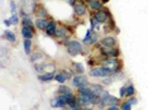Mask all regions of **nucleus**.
Wrapping results in <instances>:
<instances>
[{
  "label": "nucleus",
  "instance_id": "b1692460",
  "mask_svg": "<svg viewBox=\"0 0 148 110\" xmlns=\"http://www.w3.org/2000/svg\"><path fill=\"white\" fill-rule=\"evenodd\" d=\"M55 80L58 84H65V82L67 81V77H66V75L63 73L62 71H60L58 73H56V76H55Z\"/></svg>",
  "mask_w": 148,
  "mask_h": 110
},
{
  "label": "nucleus",
  "instance_id": "a211bd4d",
  "mask_svg": "<svg viewBox=\"0 0 148 110\" xmlns=\"http://www.w3.org/2000/svg\"><path fill=\"white\" fill-rule=\"evenodd\" d=\"M55 76H56V73L53 71L43 72V73H39L38 75V80L41 82H49V81H52V80H55Z\"/></svg>",
  "mask_w": 148,
  "mask_h": 110
},
{
  "label": "nucleus",
  "instance_id": "dca6fc26",
  "mask_svg": "<svg viewBox=\"0 0 148 110\" xmlns=\"http://www.w3.org/2000/svg\"><path fill=\"white\" fill-rule=\"evenodd\" d=\"M48 23H49V19H47V18H37L34 20L36 28L38 29V31H42V32H45L47 29Z\"/></svg>",
  "mask_w": 148,
  "mask_h": 110
},
{
  "label": "nucleus",
  "instance_id": "9b49d317",
  "mask_svg": "<svg viewBox=\"0 0 148 110\" xmlns=\"http://www.w3.org/2000/svg\"><path fill=\"white\" fill-rule=\"evenodd\" d=\"M51 106L55 109H65L67 106V98L66 95H61L58 94L56 98L52 99L51 101Z\"/></svg>",
  "mask_w": 148,
  "mask_h": 110
},
{
  "label": "nucleus",
  "instance_id": "0eeeda50",
  "mask_svg": "<svg viewBox=\"0 0 148 110\" xmlns=\"http://www.w3.org/2000/svg\"><path fill=\"white\" fill-rule=\"evenodd\" d=\"M92 16L96 19L100 24H105L113 18L112 16V13L108 8H103V9H99V10H95L92 12Z\"/></svg>",
  "mask_w": 148,
  "mask_h": 110
},
{
  "label": "nucleus",
  "instance_id": "2eb2a0df",
  "mask_svg": "<svg viewBox=\"0 0 148 110\" xmlns=\"http://www.w3.org/2000/svg\"><path fill=\"white\" fill-rule=\"evenodd\" d=\"M34 15H37V18H47V19H49V13H48V10H47L46 6L42 5V4H38V6H37V9H36Z\"/></svg>",
  "mask_w": 148,
  "mask_h": 110
},
{
  "label": "nucleus",
  "instance_id": "7c9ffc66",
  "mask_svg": "<svg viewBox=\"0 0 148 110\" xmlns=\"http://www.w3.org/2000/svg\"><path fill=\"white\" fill-rule=\"evenodd\" d=\"M132 106L133 105L127 100V101H124V102L120 104V110H130V109H132Z\"/></svg>",
  "mask_w": 148,
  "mask_h": 110
},
{
  "label": "nucleus",
  "instance_id": "1a4fd4ad",
  "mask_svg": "<svg viewBox=\"0 0 148 110\" xmlns=\"http://www.w3.org/2000/svg\"><path fill=\"white\" fill-rule=\"evenodd\" d=\"M97 41H99V34L92 31V29H87L86 31V36L84 37L82 39V43L85 46H92L95 44V43H97Z\"/></svg>",
  "mask_w": 148,
  "mask_h": 110
},
{
  "label": "nucleus",
  "instance_id": "f8f14e48",
  "mask_svg": "<svg viewBox=\"0 0 148 110\" xmlns=\"http://www.w3.org/2000/svg\"><path fill=\"white\" fill-rule=\"evenodd\" d=\"M100 51V55L103 57H119L120 56V49L118 47L114 48H97Z\"/></svg>",
  "mask_w": 148,
  "mask_h": 110
},
{
  "label": "nucleus",
  "instance_id": "cd10ccee",
  "mask_svg": "<svg viewBox=\"0 0 148 110\" xmlns=\"http://www.w3.org/2000/svg\"><path fill=\"white\" fill-rule=\"evenodd\" d=\"M47 67V65H43V63H34V71L38 73H43L45 72V68Z\"/></svg>",
  "mask_w": 148,
  "mask_h": 110
},
{
  "label": "nucleus",
  "instance_id": "aec40b11",
  "mask_svg": "<svg viewBox=\"0 0 148 110\" xmlns=\"http://www.w3.org/2000/svg\"><path fill=\"white\" fill-rule=\"evenodd\" d=\"M21 33H22V37H23L24 39H33V37H34V34H36L34 31H32V29L27 28V27H22Z\"/></svg>",
  "mask_w": 148,
  "mask_h": 110
},
{
  "label": "nucleus",
  "instance_id": "4c0bfd02",
  "mask_svg": "<svg viewBox=\"0 0 148 110\" xmlns=\"http://www.w3.org/2000/svg\"><path fill=\"white\" fill-rule=\"evenodd\" d=\"M76 1H77V0H66V3H67V4H69L70 6H73V5L76 4Z\"/></svg>",
  "mask_w": 148,
  "mask_h": 110
},
{
  "label": "nucleus",
  "instance_id": "f3484780",
  "mask_svg": "<svg viewBox=\"0 0 148 110\" xmlns=\"http://www.w3.org/2000/svg\"><path fill=\"white\" fill-rule=\"evenodd\" d=\"M21 23H22V27H27V28H29V29H32V31H34L36 32V24H34V22L32 20V18H31V15H28V16H23V18L21 19Z\"/></svg>",
  "mask_w": 148,
  "mask_h": 110
},
{
  "label": "nucleus",
  "instance_id": "f03ea898",
  "mask_svg": "<svg viewBox=\"0 0 148 110\" xmlns=\"http://www.w3.org/2000/svg\"><path fill=\"white\" fill-rule=\"evenodd\" d=\"M66 51L71 57H76L79 55H84L85 53V44L76 39H70L69 42L66 43Z\"/></svg>",
  "mask_w": 148,
  "mask_h": 110
},
{
  "label": "nucleus",
  "instance_id": "4468645a",
  "mask_svg": "<svg viewBox=\"0 0 148 110\" xmlns=\"http://www.w3.org/2000/svg\"><path fill=\"white\" fill-rule=\"evenodd\" d=\"M86 4H87V8L90 10L95 12V10H99V9H103L104 8V4L101 0H85Z\"/></svg>",
  "mask_w": 148,
  "mask_h": 110
},
{
  "label": "nucleus",
  "instance_id": "58836bf2",
  "mask_svg": "<svg viewBox=\"0 0 148 110\" xmlns=\"http://www.w3.org/2000/svg\"><path fill=\"white\" fill-rule=\"evenodd\" d=\"M101 1H103V4H104V5H105V4H108V3H109V1H110V0H101Z\"/></svg>",
  "mask_w": 148,
  "mask_h": 110
},
{
  "label": "nucleus",
  "instance_id": "5701e85b",
  "mask_svg": "<svg viewBox=\"0 0 148 110\" xmlns=\"http://www.w3.org/2000/svg\"><path fill=\"white\" fill-rule=\"evenodd\" d=\"M89 86H90V89H91L97 96H99L104 91V90H105L103 87V85H100V84H89Z\"/></svg>",
  "mask_w": 148,
  "mask_h": 110
},
{
  "label": "nucleus",
  "instance_id": "412c9836",
  "mask_svg": "<svg viewBox=\"0 0 148 110\" xmlns=\"http://www.w3.org/2000/svg\"><path fill=\"white\" fill-rule=\"evenodd\" d=\"M32 46H33L32 39H24V41H23V48H24V53L28 56V57L32 55Z\"/></svg>",
  "mask_w": 148,
  "mask_h": 110
},
{
  "label": "nucleus",
  "instance_id": "c9c22d12",
  "mask_svg": "<svg viewBox=\"0 0 148 110\" xmlns=\"http://www.w3.org/2000/svg\"><path fill=\"white\" fill-rule=\"evenodd\" d=\"M108 109H109V110H120V105L113 104V105H109V106H108Z\"/></svg>",
  "mask_w": 148,
  "mask_h": 110
},
{
  "label": "nucleus",
  "instance_id": "a878e982",
  "mask_svg": "<svg viewBox=\"0 0 148 110\" xmlns=\"http://www.w3.org/2000/svg\"><path fill=\"white\" fill-rule=\"evenodd\" d=\"M136 95V87H134V85L130 82V84L127 85V98H130V96Z\"/></svg>",
  "mask_w": 148,
  "mask_h": 110
},
{
  "label": "nucleus",
  "instance_id": "72a5a7b5",
  "mask_svg": "<svg viewBox=\"0 0 148 110\" xmlns=\"http://www.w3.org/2000/svg\"><path fill=\"white\" fill-rule=\"evenodd\" d=\"M18 5L19 4H16L14 0H12V1H10V12H12V14H13V13H16V10H18V8H19Z\"/></svg>",
  "mask_w": 148,
  "mask_h": 110
},
{
  "label": "nucleus",
  "instance_id": "393cba45",
  "mask_svg": "<svg viewBox=\"0 0 148 110\" xmlns=\"http://www.w3.org/2000/svg\"><path fill=\"white\" fill-rule=\"evenodd\" d=\"M42 57H43V55L41 52H34V53H32V55L29 56V59H31L32 63H37L38 61H41Z\"/></svg>",
  "mask_w": 148,
  "mask_h": 110
},
{
  "label": "nucleus",
  "instance_id": "ddd939ff",
  "mask_svg": "<svg viewBox=\"0 0 148 110\" xmlns=\"http://www.w3.org/2000/svg\"><path fill=\"white\" fill-rule=\"evenodd\" d=\"M57 27H58V23L53 19H49V23L47 25V29H46V36L47 37H56V32H57Z\"/></svg>",
  "mask_w": 148,
  "mask_h": 110
},
{
  "label": "nucleus",
  "instance_id": "9d476101",
  "mask_svg": "<svg viewBox=\"0 0 148 110\" xmlns=\"http://www.w3.org/2000/svg\"><path fill=\"white\" fill-rule=\"evenodd\" d=\"M73 8V13H75V15L77 16H84L87 14V4L85 0H77L76 4L72 6Z\"/></svg>",
  "mask_w": 148,
  "mask_h": 110
},
{
  "label": "nucleus",
  "instance_id": "6ab92c4d",
  "mask_svg": "<svg viewBox=\"0 0 148 110\" xmlns=\"http://www.w3.org/2000/svg\"><path fill=\"white\" fill-rule=\"evenodd\" d=\"M3 38H5L9 43H15V42H16V36H15V33L12 32V31H9V29H6V31L3 32Z\"/></svg>",
  "mask_w": 148,
  "mask_h": 110
},
{
  "label": "nucleus",
  "instance_id": "f257e3e1",
  "mask_svg": "<svg viewBox=\"0 0 148 110\" xmlns=\"http://www.w3.org/2000/svg\"><path fill=\"white\" fill-rule=\"evenodd\" d=\"M38 4V0H21L19 1V14L22 18L34 14Z\"/></svg>",
  "mask_w": 148,
  "mask_h": 110
},
{
  "label": "nucleus",
  "instance_id": "6e6552de",
  "mask_svg": "<svg viewBox=\"0 0 148 110\" xmlns=\"http://www.w3.org/2000/svg\"><path fill=\"white\" fill-rule=\"evenodd\" d=\"M71 84L73 87L80 89V87H82V86L89 85V79H87L84 73H76L71 80Z\"/></svg>",
  "mask_w": 148,
  "mask_h": 110
},
{
  "label": "nucleus",
  "instance_id": "4be33fe9",
  "mask_svg": "<svg viewBox=\"0 0 148 110\" xmlns=\"http://www.w3.org/2000/svg\"><path fill=\"white\" fill-rule=\"evenodd\" d=\"M57 92L61 95H69L72 92V89L70 87V86H66L65 84H60L58 89H57Z\"/></svg>",
  "mask_w": 148,
  "mask_h": 110
},
{
  "label": "nucleus",
  "instance_id": "423d86ee",
  "mask_svg": "<svg viewBox=\"0 0 148 110\" xmlns=\"http://www.w3.org/2000/svg\"><path fill=\"white\" fill-rule=\"evenodd\" d=\"M70 37H71V31H70L69 27L65 24H58L57 32H56V38L58 39L60 42L66 44V43L70 41Z\"/></svg>",
  "mask_w": 148,
  "mask_h": 110
},
{
  "label": "nucleus",
  "instance_id": "c756f323",
  "mask_svg": "<svg viewBox=\"0 0 148 110\" xmlns=\"http://www.w3.org/2000/svg\"><path fill=\"white\" fill-rule=\"evenodd\" d=\"M119 98H115V96H113V95H110L109 96V99H108V106L109 105H113V104H118L119 105ZM106 106V108H108Z\"/></svg>",
  "mask_w": 148,
  "mask_h": 110
},
{
  "label": "nucleus",
  "instance_id": "bb28decb",
  "mask_svg": "<svg viewBox=\"0 0 148 110\" xmlns=\"http://www.w3.org/2000/svg\"><path fill=\"white\" fill-rule=\"evenodd\" d=\"M72 65H73V67H75V73H84V72H85V67L82 66V63L73 62Z\"/></svg>",
  "mask_w": 148,
  "mask_h": 110
},
{
  "label": "nucleus",
  "instance_id": "473e14b6",
  "mask_svg": "<svg viewBox=\"0 0 148 110\" xmlns=\"http://www.w3.org/2000/svg\"><path fill=\"white\" fill-rule=\"evenodd\" d=\"M10 19H12V22H13V24L14 25L19 24V15L16 14V13H13V14L10 15Z\"/></svg>",
  "mask_w": 148,
  "mask_h": 110
},
{
  "label": "nucleus",
  "instance_id": "2f4dec72",
  "mask_svg": "<svg viewBox=\"0 0 148 110\" xmlns=\"http://www.w3.org/2000/svg\"><path fill=\"white\" fill-rule=\"evenodd\" d=\"M119 98L120 99L127 98V85H124V86H122V87L119 89Z\"/></svg>",
  "mask_w": 148,
  "mask_h": 110
},
{
  "label": "nucleus",
  "instance_id": "f704fd0d",
  "mask_svg": "<svg viewBox=\"0 0 148 110\" xmlns=\"http://www.w3.org/2000/svg\"><path fill=\"white\" fill-rule=\"evenodd\" d=\"M128 101H129L132 105H137L138 104V100H137V98H134V95L130 96V98H128Z\"/></svg>",
  "mask_w": 148,
  "mask_h": 110
},
{
  "label": "nucleus",
  "instance_id": "7ed1b4c3",
  "mask_svg": "<svg viewBox=\"0 0 148 110\" xmlns=\"http://www.w3.org/2000/svg\"><path fill=\"white\" fill-rule=\"evenodd\" d=\"M100 65L106 66L112 71V75L122 71V61H119V57H106L100 62Z\"/></svg>",
  "mask_w": 148,
  "mask_h": 110
},
{
  "label": "nucleus",
  "instance_id": "39448f33",
  "mask_svg": "<svg viewBox=\"0 0 148 110\" xmlns=\"http://www.w3.org/2000/svg\"><path fill=\"white\" fill-rule=\"evenodd\" d=\"M118 46V39L115 36L108 34L103 37L99 42L96 43V48H114Z\"/></svg>",
  "mask_w": 148,
  "mask_h": 110
},
{
  "label": "nucleus",
  "instance_id": "e433bc0d",
  "mask_svg": "<svg viewBox=\"0 0 148 110\" xmlns=\"http://www.w3.org/2000/svg\"><path fill=\"white\" fill-rule=\"evenodd\" d=\"M3 23H4V25H6V27L13 25V22H12L10 18H9V19H4V20H3Z\"/></svg>",
  "mask_w": 148,
  "mask_h": 110
},
{
  "label": "nucleus",
  "instance_id": "20e7f679",
  "mask_svg": "<svg viewBox=\"0 0 148 110\" xmlns=\"http://www.w3.org/2000/svg\"><path fill=\"white\" fill-rule=\"evenodd\" d=\"M112 75V71L104 65H97L89 71V76L94 79H104Z\"/></svg>",
  "mask_w": 148,
  "mask_h": 110
},
{
  "label": "nucleus",
  "instance_id": "c85d7f7f",
  "mask_svg": "<svg viewBox=\"0 0 148 110\" xmlns=\"http://www.w3.org/2000/svg\"><path fill=\"white\" fill-rule=\"evenodd\" d=\"M99 25H100V23L97 22L92 15L90 16V29H92V31H96V28H97Z\"/></svg>",
  "mask_w": 148,
  "mask_h": 110
}]
</instances>
